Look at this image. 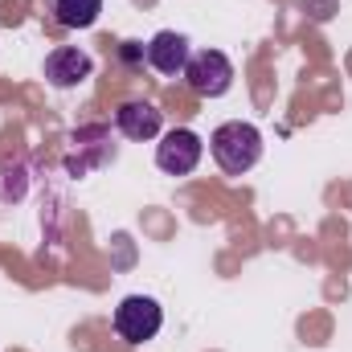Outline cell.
<instances>
[{
	"instance_id": "cell-5",
	"label": "cell",
	"mask_w": 352,
	"mask_h": 352,
	"mask_svg": "<svg viewBox=\"0 0 352 352\" xmlns=\"http://www.w3.org/2000/svg\"><path fill=\"white\" fill-rule=\"evenodd\" d=\"M94 74V58L78 45H58L50 58H45V82L58 90H70L78 82H87Z\"/></svg>"
},
{
	"instance_id": "cell-6",
	"label": "cell",
	"mask_w": 352,
	"mask_h": 352,
	"mask_svg": "<svg viewBox=\"0 0 352 352\" xmlns=\"http://www.w3.org/2000/svg\"><path fill=\"white\" fill-rule=\"evenodd\" d=\"M115 123H119V131L127 135V140H135V144H148V140H156L160 135V127H164V115L148 102V98H127L119 111H115Z\"/></svg>"
},
{
	"instance_id": "cell-8",
	"label": "cell",
	"mask_w": 352,
	"mask_h": 352,
	"mask_svg": "<svg viewBox=\"0 0 352 352\" xmlns=\"http://www.w3.org/2000/svg\"><path fill=\"white\" fill-rule=\"evenodd\" d=\"M54 12L66 29H90L102 12V0H54Z\"/></svg>"
},
{
	"instance_id": "cell-1",
	"label": "cell",
	"mask_w": 352,
	"mask_h": 352,
	"mask_svg": "<svg viewBox=\"0 0 352 352\" xmlns=\"http://www.w3.org/2000/svg\"><path fill=\"white\" fill-rule=\"evenodd\" d=\"M209 152H213L217 168L226 176H242L263 160V131H258L254 123H242V119L221 123V127L209 135Z\"/></svg>"
},
{
	"instance_id": "cell-2",
	"label": "cell",
	"mask_w": 352,
	"mask_h": 352,
	"mask_svg": "<svg viewBox=\"0 0 352 352\" xmlns=\"http://www.w3.org/2000/svg\"><path fill=\"white\" fill-rule=\"evenodd\" d=\"M160 328H164V311L152 295H127L115 307V332L127 344H148V340H156Z\"/></svg>"
},
{
	"instance_id": "cell-7",
	"label": "cell",
	"mask_w": 352,
	"mask_h": 352,
	"mask_svg": "<svg viewBox=\"0 0 352 352\" xmlns=\"http://www.w3.org/2000/svg\"><path fill=\"white\" fill-rule=\"evenodd\" d=\"M188 58H192L188 37L176 33V29H164V33H156V37L148 41V62H152L160 74H168V78H173V74H184Z\"/></svg>"
},
{
	"instance_id": "cell-4",
	"label": "cell",
	"mask_w": 352,
	"mask_h": 352,
	"mask_svg": "<svg viewBox=\"0 0 352 352\" xmlns=\"http://www.w3.org/2000/svg\"><path fill=\"white\" fill-rule=\"evenodd\" d=\"M201 152H205V144H201L197 131L173 127V131L156 144V168L168 173V176H192L197 164H201Z\"/></svg>"
},
{
	"instance_id": "cell-3",
	"label": "cell",
	"mask_w": 352,
	"mask_h": 352,
	"mask_svg": "<svg viewBox=\"0 0 352 352\" xmlns=\"http://www.w3.org/2000/svg\"><path fill=\"white\" fill-rule=\"evenodd\" d=\"M184 82L201 98H221L234 87V62L221 50H197L188 58V66H184Z\"/></svg>"
}]
</instances>
